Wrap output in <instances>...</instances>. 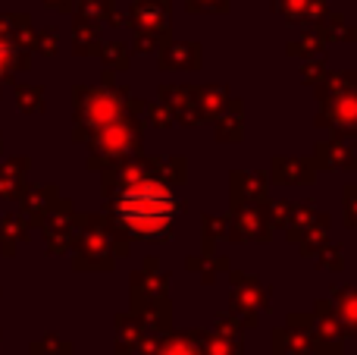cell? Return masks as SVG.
<instances>
[{
  "instance_id": "cell-1",
  "label": "cell",
  "mask_w": 357,
  "mask_h": 355,
  "mask_svg": "<svg viewBox=\"0 0 357 355\" xmlns=\"http://www.w3.org/2000/svg\"><path fill=\"white\" fill-rule=\"evenodd\" d=\"M178 205L169 192V186L157 176L129 173L119 192L113 195V217L129 233L132 239L142 242H157L169 239L176 224Z\"/></svg>"
},
{
  "instance_id": "cell-2",
  "label": "cell",
  "mask_w": 357,
  "mask_h": 355,
  "mask_svg": "<svg viewBox=\"0 0 357 355\" xmlns=\"http://www.w3.org/2000/svg\"><path fill=\"white\" fill-rule=\"evenodd\" d=\"M167 0H142L135 3V31H167Z\"/></svg>"
},
{
  "instance_id": "cell-3",
  "label": "cell",
  "mask_w": 357,
  "mask_h": 355,
  "mask_svg": "<svg viewBox=\"0 0 357 355\" xmlns=\"http://www.w3.org/2000/svg\"><path fill=\"white\" fill-rule=\"evenodd\" d=\"M119 113H123V107L116 104V98H113L110 92H91L88 94V117H91V123L110 126Z\"/></svg>"
},
{
  "instance_id": "cell-4",
  "label": "cell",
  "mask_w": 357,
  "mask_h": 355,
  "mask_svg": "<svg viewBox=\"0 0 357 355\" xmlns=\"http://www.w3.org/2000/svg\"><path fill=\"white\" fill-rule=\"evenodd\" d=\"M154 355H204L201 346L188 337H169L160 346H154Z\"/></svg>"
},
{
  "instance_id": "cell-5",
  "label": "cell",
  "mask_w": 357,
  "mask_h": 355,
  "mask_svg": "<svg viewBox=\"0 0 357 355\" xmlns=\"http://www.w3.org/2000/svg\"><path fill=\"white\" fill-rule=\"evenodd\" d=\"M204 355H241V343H238V337H210L207 340V346L201 349Z\"/></svg>"
},
{
  "instance_id": "cell-6",
  "label": "cell",
  "mask_w": 357,
  "mask_h": 355,
  "mask_svg": "<svg viewBox=\"0 0 357 355\" xmlns=\"http://www.w3.org/2000/svg\"><path fill=\"white\" fill-rule=\"evenodd\" d=\"M10 60H13V57H10V44L0 41V73H3V69L10 66Z\"/></svg>"
}]
</instances>
